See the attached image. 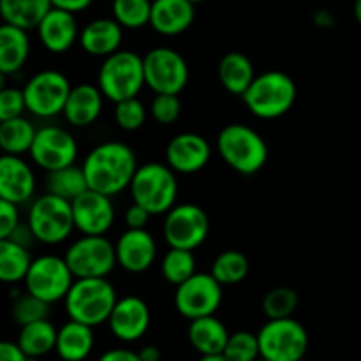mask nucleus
Here are the masks:
<instances>
[{
    "instance_id": "7",
    "label": "nucleus",
    "mask_w": 361,
    "mask_h": 361,
    "mask_svg": "<svg viewBox=\"0 0 361 361\" xmlns=\"http://www.w3.org/2000/svg\"><path fill=\"white\" fill-rule=\"evenodd\" d=\"M25 224L32 231L36 241L50 246L61 245L68 241L75 231L71 202L51 193L34 197L29 204Z\"/></svg>"
},
{
    "instance_id": "26",
    "label": "nucleus",
    "mask_w": 361,
    "mask_h": 361,
    "mask_svg": "<svg viewBox=\"0 0 361 361\" xmlns=\"http://www.w3.org/2000/svg\"><path fill=\"white\" fill-rule=\"evenodd\" d=\"M30 55L27 30L9 23H0V73L6 76L22 71Z\"/></svg>"
},
{
    "instance_id": "9",
    "label": "nucleus",
    "mask_w": 361,
    "mask_h": 361,
    "mask_svg": "<svg viewBox=\"0 0 361 361\" xmlns=\"http://www.w3.org/2000/svg\"><path fill=\"white\" fill-rule=\"evenodd\" d=\"M260 356L267 361H298L308 350V331L294 317L267 321L257 333Z\"/></svg>"
},
{
    "instance_id": "23",
    "label": "nucleus",
    "mask_w": 361,
    "mask_h": 361,
    "mask_svg": "<svg viewBox=\"0 0 361 361\" xmlns=\"http://www.w3.org/2000/svg\"><path fill=\"white\" fill-rule=\"evenodd\" d=\"M105 105L102 90L98 85L92 83H80L73 85L71 92L68 96L62 116L66 123L73 128H87L94 124L99 119Z\"/></svg>"
},
{
    "instance_id": "33",
    "label": "nucleus",
    "mask_w": 361,
    "mask_h": 361,
    "mask_svg": "<svg viewBox=\"0 0 361 361\" xmlns=\"http://www.w3.org/2000/svg\"><path fill=\"white\" fill-rule=\"evenodd\" d=\"M87 190H89V186H87L83 170L76 163L71 166H64V169L50 172L47 177V193L61 197V199L69 200V202H73L76 197L82 195Z\"/></svg>"
},
{
    "instance_id": "38",
    "label": "nucleus",
    "mask_w": 361,
    "mask_h": 361,
    "mask_svg": "<svg viewBox=\"0 0 361 361\" xmlns=\"http://www.w3.org/2000/svg\"><path fill=\"white\" fill-rule=\"evenodd\" d=\"M51 305L44 303L39 298L32 296L29 293H23L15 296L11 305V317L18 326L30 324V322L43 321L50 315Z\"/></svg>"
},
{
    "instance_id": "37",
    "label": "nucleus",
    "mask_w": 361,
    "mask_h": 361,
    "mask_svg": "<svg viewBox=\"0 0 361 361\" xmlns=\"http://www.w3.org/2000/svg\"><path fill=\"white\" fill-rule=\"evenodd\" d=\"M152 0H112L114 20L123 29L137 30L149 25Z\"/></svg>"
},
{
    "instance_id": "10",
    "label": "nucleus",
    "mask_w": 361,
    "mask_h": 361,
    "mask_svg": "<svg viewBox=\"0 0 361 361\" xmlns=\"http://www.w3.org/2000/svg\"><path fill=\"white\" fill-rule=\"evenodd\" d=\"M71 87L68 76L57 69H43L36 73L27 80L22 89L27 112L37 119L62 116Z\"/></svg>"
},
{
    "instance_id": "17",
    "label": "nucleus",
    "mask_w": 361,
    "mask_h": 361,
    "mask_svg": "<svg viewBox=\"0 0 361 361\" xmlns=\"http://www.w3.org/2000/svg\"><path fill=\"white\" fill-rule=\"evenodd\" d=\"M36 188L37 179L32 165L23 156L0 152V199L20 207L32 202Z\"/></svg>"
},
{
    "instance_id": "34",
    "label": "nucleus",
    "mask_w": 361,
    "mask_h": 361,
    "mask_svg": "<svg viewBox=\"0 0 361 361\" xmlns=\"http://www.w3.org/2000/svg\"><path fill=\"white\" fill-rule=\"evenodd\" d=\"M250 260L248 257L238 250H225L214 259L211 266V275L220 283L225 286H238L248 276Z\"/></svg>"
},
{
    "instance_id": "32",
    "label": "nucleus",
    "mask_w": 361,
    "mask_h": 361,
    "mask_svg": "<svg viewBox=\"0 0 361 361\" xmlns=\"http://www.w3.org/2000/svg\"><path fill=\"white\" fill-rule=\"evenodd\" d=\"M30 262V250L20 246L11 238L0 239V283L15 286L23 282Z\"/></svg>"
},
{
    "instance_id": "20",
    "label": "nucleus",
    "mask_w": 361,
    "mask_h": 361,
    "mask_svg": "<svg viewBox=\"0 0 361 361\" xmlns=\"http://www.w3.org/2000/svg\"><path fill=\"white\" fill-rule=\"evenodd\" d=\"M112 335L124 343L138 342L151 326L149 305L138 296L119 298L109 317Z\"/></svg>"
},
{
    "instance_id": "55",
    "label": "nucleus",
    "mask_w": 361,
    "mask_h": 361,
    "mask_svg": "<svg viewBox=\"0 0 361 361\" xmlns=\"http://www.w3.org/2000/svg\"><path fill=\"white\" fill-rule=\"evenodd\" d=\"M298 361H312V360H307V357H301V360H298Z\"/></svg>"
},
{
    "instance_id": "27",
    "label": "nucleus",
    "mask_w": 361,
    "mask_h": 361,
    "mask_svg": "<svg viewBox=\"0 0 361 361\" xmlns=\"http://www.w3.org/2000/svg\"><path fill=\"white\" fill-rule=\"evenodd\" d=\"M94 328L69 319L57 329L55 353L62 361H83L94 349Z\"/></svg>"
},
{
    "instance_id": "5",
    "label": "nucleus",
    "mask_w": 361,
    "mask_h": 361,
    "mask_svg": "<svg viewBox=\"0 0 361 361\" xmlns=\"http://www.w3.org/2000/svg\"><path fill=\"white\" fill-rule=\"evenodd\" d=\"M128 190L133 204L158 216L166 214L177 204L179 183L176 172L166 163L149 161L138 165Z\"/></svg>"
},
{
    "instance_id": "40",
    "label": "nucleus",
    "mask_w": 361,
    "mask_h": 361,
    "mask_svg": "<svg viewBox=\"0 0 361 361\" xmlns=\"http://www.w3.org/2000/svg\"><path fill=\"white\" fill-rule=\"evenodd\" d=\"M114 119L123 131H138L147 121V109L138 98L124 99L116 103Z\"/></svg>"
},
{
    "instance_id": "53",
    "label": "nucleus",
    "mask_w": 361,
    "mask_h": 361,
    "mask_svg": "<svg viewBox=\"0 0 361 361\" xmlns=\"http://www.w3.org/2000/svg\"><path fill=\"white\" fill-rule=\"evenodd\" d=\"M188 2H192V4L195 6V4H200V2H204V0H188Z\"/></svg>"
},
{
    "instance_id": "56",
    "label": "nucleus",
    "mask_w": 361,
    "mask_h": 361,
    "mask_svg": "<svg viewBox=\"0 0 361 361\" xmlns=\"http://www.w3.org/2000/svg\"><path fill=\"white\" fill-rule=\"evenodd\" d=\"M110 2H112V0H110Z\"/></svg>"
},
{
    "instance_id": "47",
    "label": "nucleus",
    "mask_w": 361,
    "mask_h": 361,
    "mask_svg": "<svg viewBox=\"0 0 361 361\" xmlns=\"http://www.w3.org/2000/svg\"><path fill=\"white\" fill-rule=\"evenodd\" d=\"M98 361H142L138 353L131 349H124V347H116L99 356Z\"/></svg>"
},
{
    "instance_id": "16",
    "label": "nucleus",
    "mask_w": 361,
    "mask_h": 361,
    "mask_svg": "<svg viewBox=\"0 0 361 361\" xmlns=\"http://www.w3.org/2000/svg\"><path fill=\"white\" fill-rule=\"evenodd\" d=\"M75 231L82 235H106L116 221L112 197L87 190L71 202Z\"/></svg>"
},
{
    "instance_id": "48",
    "label": "nucleus",
    "mask_w": 361,
    "mask_h": 361,
    "mask_svg": "<svg viewBox=\"0 0 361 361\" xmlns=\"http://www.w3.org/2000/svg\"><path fill=\"white\" fill-rule=\"evenodd\" d=\"M11 239L15 243H18L20 246H23V248H27V250H30L32 243L36 241V239H34V235H32V231H30V228H29V225L22 224V221H20L18 227H16L15 231H13Z\"/></svg>"
},
{
    "instance_id": "19",
    "label": "nucleus",
    "mask_w": 361,
    "mask_h": 361,
    "mask_svg": "<svg viewBox=\"0 0 361 361\" xmlns=\"http://www.w3.org/2000/svg\"><path fill=\"white\" fill-rule=\"evenodd\" d=\"M211 145L202 135L192 133H179L166 144L165 159L166 165L176 173H197L209 163Z\"/></svg>"
},
{
    "instance_id": "45",
    "label": "nucleus",
    "mask_w": 361,
    "mask_h": 361,
    "mask_svg": "<svg viewBox=\"0 0 361 361\" xmlns=\"http://www.w3.org/2000/svg\"><path fill=\"white\" fill-rule=\"evenodd\" d=\"M0 361H34L23 354L16 342L0 340Z\"/></svg>"
},
{
    "instance_id": "49",
    "label": "nucleus",
    "mask_w": 361,
    "mask_h": 361,
    "mask_svg": "<svg viewBox=\"0 0 361 361\" xmlns=\"http://www.w3.org/2000/svg\"><path fill=\"white\" fill-rule=\"evenodd\" d=\"M138 356L142 361H161V350L158 345H144L138 350Z\"/></svg>"
},
{
    "instance_id": "42",
    "label": "nucleus",
    "mask_w": 361,
    "mask_h": 361,
    "mask_svg": "<svg viewBox=\"0 0 361 361\" xmlns=\"http://www.w3.org/2000/svg\"><path fill=\"white\" fill-rule=\"evenodd\" d=\"M27 112L23 90L18 87H8L0 90V123L22 117Z\"/></svg>"
},
{
    "instance_id": "39",
    "label": "nucleus",
    "mask_w": 361,
    "mask_h": 361,
    "mask_svg": "<svg viewBox=\"0 0 361 361\" xmlns=\"http://www.w3.org/2000/svg\"><path fill=\"white\" fill-rule=\"evenodd\" d=\"M224 356L228 361H255L257 357H260L257 333L246 329L231 333L224 349Z\"/></svg>"
},
{
    "instance_id": "41",
    "label": "nucleus",
    "mask_w": 361,
    "mask_h": 361,
    "mask_svg": "<svg viewBox=\"0 0 361 361\" xmlns=\"http://www.w3.org/2000/svg\"><path fill=\"white\" fill-rule=\"evenodd\" d=\"M183 103H180L177 94H154L151 105H149V114L158 124H173L180 117Z\"/></svg>"
},
{
    "instance_id": "29",
    "label": "nucleus",
    "mask_w": 361,
    "mask_h": 361,
    "mask_svg": "<svg viewBox=\"0 0 361 361\" xmlns=\"http://www.w3.org/2000/svg\"><path fill=\"white\" fill-rule=\"evenodd\" d=\"M50 9V0H0L2 23H9L27 32L37 29Z\"/></svg>"
},
{
    "instance_id": "28",
    "label": "nucleus",
    "mask_w": 361,
    "mask_h": 361,
    "mask_svg": "<svg viewBox=\"0 0 361 361\" xmlns=\"http://www.w3.org/2000/svg\"><path fill=\"white\" fill-rule=\"evenodd\" d=\"M253 62L241 51L224 55L218 64V82L232 96H243L255 78Z\"/></svg>"
},
{
    "instance_id": "12",
    "label": "nucleus",
    "mask_w": 361,
    "mask_h": 361,
    "mask_svg": "<svg viewBox=\"0 0 361 361\" xmlns=\"http://www.w3.org/2000/svg\"><path fill=\"white\" fill-rule=\"evenodd\" d=\"M142 61H144L145 87H149L154 94L179 96L188 85V62L173 48H152L142 57Z\"/></svg>"
},
{
    "instance_id": "8",
    "label": "nucleus",
    "mask_w": 361,
    "mask_h": 361,
    "mask_svg": "<svg viewBox=\"0 0 361 361\" xmlns=\"http://www.w3.org/2000/svg\"><path fill=\"white\" fill-rule=\"evenodd\" d=\"M64 260L76 279H109L117 267L116 246L106 235H82L68 246Z\"/></svg>"
},
{
    "instance_id": "31",
    "label": "nucleus",
    "mask_w": 361,
    "mask_h": 361,
    "mask_svg": "<svg viewBox=\"0 0 361 361\" xmlns=\"http://www.w3.org/2000/svg\"><path fill=\"white\" fill-rule=\"evenodd\" d=\"M36 131L37 128L25 116L0 123V152L13 156L29 154Z\"/></svg>"
},
{
    "instance_id": "1",
    "label": "nucleus",
    "mask_w": 361,
    "mask_h": 361,
    "mask_svg": "<svg viewBox=\"0 0 361 361\" xmlns=\"http://www.w3.org/2000/svg\"><path fill=\"white\" fill-rule=\"evenodd\" d=\"M138 169L137 154L124 142L110 140L90 149L83 158L82 170L89 190L116 197L130 188Z\"/></svg>"
},
{
    "instance_id": "22",
    "label": "nucleus",
    "mask_w": 361,
    "mask_h": 361,
    "mask_svg": "<svg viewBox=\"0 0 361 361\" xmlns=\"http://www.w3.org/2000/svg\"><path fill=\"white\" fill-rule=\"evenodd\" d=\"M193 22H195V6L188 0H152L149 25L159 36H179L186 32Z\"/></svg>"
},
{
    "instance_id": "54",
    "label": "nucleus",
    "mask_w": 361,
    "mask_h": 361,
    "mask_svg": "<svg viewBox=\"0 0 361 361\" xmlns=\"http://www.w3.org/2000/svg\"><path fill=\"white\" fill-rule=\"evenodd\" d=\"M255 361H267V360H264V357L262 356H260V357H257V360Z\"/></svg>"
},
{
    "instance_id": "35",
    "label": "nucleus",
    "mask_w": 361,
    "mask_h": 361,
    "mask_svg": "<svg viewBox=\"0 0 361 361\" xmlns=\"http://www.w3.org/2000/svg\"><path fill=\"white\" fill-rule=\"evenodd\" d=\"M161 276L172 286H180L183 282L197 273V259L193 252L180 248H169L161 259Z\"/></svg>"
},
{
    "instance_id": "36",
    "label": "nucleus",
    "mask_w": 361,
    "mask_h": 361,
    "mask_svg": "<svg viewBox=\"0 0 361 361\" xmlns=\"http://www.w3.org/2000/svg\"><path fill=\"white\" fill-rule=\"evenodd\" d=\"M298 307H300V294L293 287H275L262 298V314L266 315L267 321L294 317Z\"/></svg>"
},
{
    "instance_id": "6",
    "label": "nucleus",
    "mask_w": 361,
    "mask_h": 361,
    "mask_svg": "<svg viewBox=\"0 0 361 361\" xmlns=\"http://www.w3.org/2000/svg\"><path fill=\"white\" fill-rule=\"evenodd\" d=\"M98 89L103 98L112 103L138 98L145 87L144 61L131 50H117L116 54L103 59L98 71Z\"/></svg>"
},
{
    "instance_id": "14",
    "label": "nucleus",
    "mask_w": 361,
    "mask_h": 361,
    "mask_svg": "<svg viewBox=\"0 0 361 361\" xmlns=\"http://www.w3.org/2000/svg\"><path fill=\"white\" fill-rule=\"evenodd\" d=\"M29 154L34 165L50 173L75 165L78 158V142L66 128L48 124L37 128Z\"/></svg>"
},
{
    "instance_id": "25",
    "label": "nucleus",
    "mask_w": 361,
    "mask_h": 361,
    "mask_svg": "<svg viewBox=\"0 0 361 361\" xmlns=\"http://www.w3.org/2000/svg\"><path fill=\"white\" fill-rule=\"evenodd\" d=\"M228 329L216 315L193 319L188 326V342L200 356L224 354L228 340Z\"/></svg>"
},
{
    "instance_id": "13",
    "label": "nucleus",
    "mask_w": 361,
    "mask_h": 361,
    "mask_svg": "<svg viewBox=\"0 0 361 361\" xmlns=\"http://www.w3.org/2000/svg\"><path fill=\"white\" fill-rule=\"evenodd\" d=\"M209 216L197 204H176L163 220V238L170 248L195 252L209 235Z\"/></svg>"
},
{
    "instance_id": "3",
    "label": "nucleus",
    "mask_w": 361,
    "mask_h": 361,
    "mask_svg": "<svg viewBox=\"0 0 361 361\" xmlns=\"http://www.w3.org/2000/svg\"><path fill=\"white\" fill-rule=\"evenodd\" d=\"M117 300V290L109 279H76L66 294L64 308L71 321L96 328L109 322Z\"/></svg>"
},
{
    "instance_id": "21",
    "label": "nucleus",
    "mask_w": 361,
    "mask_h": 361,
    "mask_svg": "<svg viewBox=\"0 0 361 361\" xmlns=\"http://www.w3.org/2000/svg\"><path fill=\"white\" fill-rule=\"evenodd\" d=\"M37 36L44 50L50 54H66L75 47L80 37L75 15L51 8L37 25Z\"/></svg>"
},
{
    "instance_id": "44",
    "label": "nucleus",
    "mask_w": 361,
    "mask_h": 361,
    "mask_svg": "<svg viewBox=\"0 0 361 361\" xmlns=\"http://www.w3.org/2000/svg\"><path fill=\"white\" fill-rule=\"evenodd\" d=\"M151 216L152 214L149 211H145L142 206L131 204L126 209V214H124V221H126L128 228H145L149 220H151Z\"/></svg>"
},
{
    "instance_id": "46",
    "label": "nucleus",
    "mask_w": 361,
    "mask_h": 361,
    "mask_svg": "<svg viewBox=\"0 0 361 361\" xmlns=\"http://www.w3.org/2000/svg\"><path fill=\"white\" fill-rule=\"evenodd\" d=\"M94 0H50L51 8L61 9V11H68L71 15H76V13H82L85 9L90 8Z\"/></svg>"
},
{
    "instance_id": "30",
    "label": "nucleus",
    "mask_w": 361,
    "mask_h": 361,
    "mask_svg": "<svg viewBox=\"0 0 361 361\" xmlns=\"http://www.w3.org/2000/svg\"><path fill=\"white\" fill-rule=\"evenodd\" d=\"M55 342H57V328L54 322H50V319L20 326L18 340H16L20 349L30 360H37L55 350Z\"/></svg>"
},
{
    "instance_id": "24",
    "label": "nucleus",
    "mask_w": 361,
    "mask_h": 361,
    "mask_svg": "<svg viewBox=\"0 0 361 361\" xmlns=\"http://www.w3.org/2000/svg\"><path fill=\"white\" fill-rule=\"evenodd\" d=\"M124 29L114 18H96L80 30L78 43L90 57L106 59L121 50Z\"/></svg>"
},
{
    "instance_id": "51",
    "label": "nucleus",
    "mask_w": 361,
    "mask_h": 361,
    "mask_svg": "<svg viewBox=\"0 0 361 361\" xmlns=\"http://www.w3.org/2000/svg\"><path fill=\"white\" fill-rule=\"evenodd\" d=\"M199 361H228L224 354H216V356H200Z\"/></svg>"
},
{
    "instance_id": "52",
    "label": "nucleus",
    "mask_w": 361,
    "mask_h": 361,
    "mask_svg": "<svg viewBox=\"0 0 361 361\" xmlns=\"http://www.w3.org/2000/svg\"><path fill=\"white\" fill-rule=\"evenodd\" d=\"M6 78H8V76L0 73V90H2L6 87Z\"/></svg>"
},
{
    "instance_id": "15",
    "label": "nucleus",
    "mask_w": 361,
    "mask_h": 361,
    "mask_svg": "<svg viewBox=\"0 0 361 361\" xmlns=\"http://www.w3.org/2000/svg\"><path fill=\"white\" fill-rule=\"evenodd\" d=\"M224 300V287L211 273H199L176 287L173 307L188 321L214 315Z\"/></svg>"
},
{
    "instance_id": "43",
    "label": "nucleus",
    "mask_w": 361,
    "mask_h": 361,
    "mask_svg": "<svg viewBox=\"0 0 361 361\" xmlns=\"http://www.w3.org/2000/svg\"><path fill=\"white\" fill-rule=\"evenodd\" d=\"M20 224V209L18 206L0 199V239L11 238L13 231Z\"/></svg>"
},
{
    "instance_id": "4",
    "label": "nucleus",
    "mask_w": 361,
    "mask_h": 361,
    "mask_svg": "<svg viewBox=\"0 0 361 361\" xmlns=\"http://www.w3.org/2000/svg\"><path fill=\"white\" fill-rule=\"evenodd\" d=\"M241 98L250 114L259 119L273 121L293 109L298 98V87L287 73L273 69L257 75Z\"/></svg>"
},
{
    "instance_id": "2",
    "label": "nucleus",
    "mask_w": 361,
    "mask_h": 361,
    "mask_svg": "<svg viewBox=\"0 0 361 361\" xmlns=\"http://www.w3.org/2000/svg\"><path fill=\"white\" fill-rule=\"evenodd\" d=\"M216 152L220 158L241 176H253L266 166L269 149L262 135L241 123L221 128L216 137Z\"/></svg>"
},
{
    "instance_id": "11",
    "label": "nucleus",
    "mask_w": 361,
    "mask_h": 361,
    "mask_svg": "<svg viewBox=\"0 0 361 361\" xmlns=\"http://www.w3.org/2000/svg\"><path fill=\"white\" fill-rule=\"evenodd\" d=\"M73 282L75 276L66 264L64 257L51 255V253L32 259L23 279L25 293L39 298L48 305L64 301Z\"/></svg>"
},
{
    "instance_id": "50",
    "label": "nucleus",
    "mask_w": 361,
    "mask_h": 361,
    "mask_svg": "<svg viewBox=\"0 0 361 361\" xmlns=\"http://www.w3.org/2000/svg\"><path fill=\"white\" fill-rule=\"evenodd\" d=\"M354 18L361 25V0H354Z\"/></svg>"
},
{
    "instance_id": "18",
    "label": "nucleus",
    "mask_w": 361,
    "mask_h": 361,
    "mask_svg": "<svg viewBox=\"0 0 361 361\" xmlns=\"http://www.w3.org/2000/svg\"><path fill=\"white\" fill-rule=\"evenodd\" d=\"M114 246L117 266L131 275L145 273L158 257V245L147 228H126Z\"/></svg>"
}]
</instances>
